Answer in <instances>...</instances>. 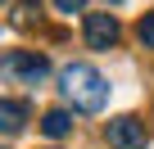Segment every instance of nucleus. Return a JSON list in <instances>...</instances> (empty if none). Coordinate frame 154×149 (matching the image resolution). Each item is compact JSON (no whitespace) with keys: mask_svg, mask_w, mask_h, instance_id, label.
<instances>
[{"mask_svg":"<svg viewBox=\"0 0 154 149\" xmlns=\"http://www.w3.org/2000/svg\"><path fill=\"white\" fill-rule=\"evenodd\" d=\"M59 91L72 109H82V113H100L109 104V82H104V72L91 68V63H68L59 72Z\"/></svg>","mask_w":154,"mask_h":149,"instance_id":"1","label":"nucleus"},{"mask_svg":"<svg viewBox=\"0 0 154 149\" xmlns=\"http://www.w3.org/2000/svg\"><path fill=\"white\" fill-rule=\"evenodd\" d=\"M0 72H5L9 82H27V86H36V82H45L50 59L36 54V50H9L5 59H0Z\"/></svg>","mask_w":154,"mask_h":149,"instance_id":"2","label":"nucleus"},{"mask_svg":"<svg viewBox=\"0 0 154 149\" xmlns=\"http://www.w3.org/2000/svg\"><path fill=\"white\" fill-rule=\"evenodd\" d=\"M109 145H113V149H145V145H149L145 122H140V118H131V113L113 118V122H109Z\"/></svg>","mask_w":154,"mask_h":149,"instance_id":"3","label":"nucleus"},{"mask_svg":"<svg viewBox=\"0 0 154 149\" xmlns=\"http://www.w3.org/2000/svg\"><path fill=\"white\" fill-rule=\"evenodd\" d=\"M118 41V18L113 14H86V45L91 50H109Z\"/></svg>","mask_w":154,"mask_h":149,"instance_id":"4","label":"nucleus"},{"mask_svg":"<svg viewBox=\"0 0 154 149\" xmlns=\"http://www.w3.org/2000/svg\"><path fill=\"white\" fill-rule=\"evenodd\" d=\"M23 127H27V104L23 100H0V131L18 136Z\"/></svg>","mask_w":154,"mask_h":149,"instance_id":"5","label":"nucleus"},{"mask_svg":"<svg viewBox=\"0 0 154 149\" xmlns=\"http://www.w3.org/2000/svg\"><path fill=\"white\" fill-rule=\"evenodd\" d=\"M41 131H45L50 140H59V136H68V131H72V118H68L63 109H50V113L41 118Z\"/></svg>","mask_w":154,"mask_h":149,"instance_id":"6","label":"nucleus"},{"mask_svg":"<svg viewBox=\"0 0 154 149\" xmlns=\"http://www.w3.org/2000/svg\"><path fill=\"white\" fill-rule=\"evenodd\" d=\"M136 32H140V45H145V50H154V14H145Z\"/></svg>","mask_w":154,"mask_h":149,"instance_id":"7","label":"nucleus"},{"mask_svg":"<svg viewBox=\"0 0 154 149\" xmlns=\"http://www.w3.org/2000/svg\"><path fill=\"white\" fill-rule=\"evenodd\" d=\"M54 9H59V14H82L86 0H54Z\"/></svg>","mask_w":154,"mask_h":149,"instance_id":"8","label":"nucleus"},{"mask_svg":"<svg viewBox=\"0 0 154 149\" xmlns=\"http://www.w3.org/2000/svg\"><path fill=\"white\" fill-rule=\"evenodd\" d=\"M109 5H122V0H109Z\"/></svg>","mask_w":154,"mask_h":149,"instance_id":"9","label":"nucleus"},{"mask_svg":"<svg viewBox=\"0 0 154 149\" xmlns=\"http://www.w3.org/2000/svg\"><path fill=\"white\" fill-rule=\"evenodd\" d=\"M0 5H5V0H0Z\"/></svg>","mask_w":154,"mask_h":149,"instance_id":"10","label":"nucleus"}]
</instances>
